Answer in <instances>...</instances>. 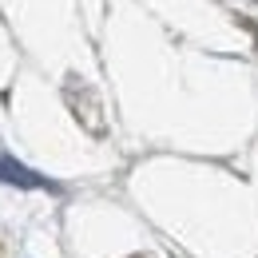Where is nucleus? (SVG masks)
I'll return each instance as SVG.
<instances>
[{
  "label": "nucleus",
  "instance_id": "1",
  "mask_svg": "<svg viewBox=\"0 0 258 258\" xmlns=\"http://www.w3.org/2000/svg\"><path fill=\"white\" fill-rule=\"evenodd\" d=\"M0 183H12L20 191H60V183H52L48 175H36L32 167L16 163L12 155H4V151H0Z\"/></svg>",
  "mask_w": 258,
  "mask_h": 258
}]
</instances>
